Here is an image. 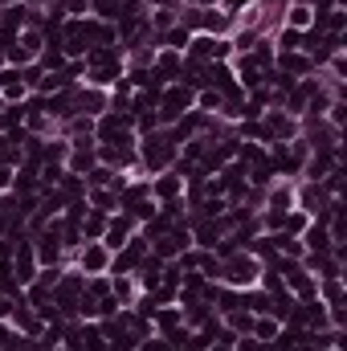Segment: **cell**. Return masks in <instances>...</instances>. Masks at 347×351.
I'll return each instance as SVG.
<instances>
[{
  "mask_svg": "<svg viewBox=\"0 0 347 351\" xmlns=\"http://www.w3.org/2000/svg\"><path fill=\"white\" fill-rule=\"evenodd\" d=\"M82 66H86V86L110 90L119 78H123L127 58H123V49H119V45H98V49H86Z\"/></svg>",
  "mask_w": 347,
  "mask_h": 351,
  "instance_id": "7a4b0ae2",
  "label": "cell"
},
{
  "mask_svg": "<svg viewBox=\"0 0 347 351\" xmlns=\"http://www.w3.org/2000/svg\"><path fill=\"white\" fill-rule=\"evenodd\" d=\"M184 58H192V62H229L233 58V41L229 37H208V33H192V41H188V49H184Z\"/></svg>",
  "mask_w": 347,
  "mask_h": 351,
  "instance_id": "5b68a950",
  "label": "cell"
},
{
  "mask_svg": "<svg viewBox=\"0 0 347 351\" xmlns=\"http://www.w3.org/2000/svg\"><path fill=\"white\" fill-rule=\"evenodd\" d=\"M274 70L286 74V78H311L315 74V62L302 49H290V53H274Z\"/></svg>",
  "mask_w": 347,
  "mask_h": 351,
  "instance_id": "e0dca14e",
  "label": "cell"
},
{
  "mask_svg": "<svg viewBox=\"0 0 347 351\" xmlns=\"http://www.w3.org/2000/svg\"><path fill=\"white\" fill-rule=\"evenodd\" d=\"M74 98H78V114H90V119H98V114H106V110H110V90H98V86L78 82Z\"/></svg>",
  "mask_w": 347,
  "mask_h": 351,
  "instance_id": "9a60e30c",
  "label": "cell"
},
{
  "mask_svg": "<svg viewBox=\"0 0 347 351\" xmlns=\"http://www.w3.org/2000/svg\"><path fill=\"white\" fill-rule=\"evenodd\" d=\"M12 4H25V0H0V8H12Z\"/></svg>",
  "mask_w": 347,
  "mask_h": 351,
  "instance_id": "f35d334b",
  "label": "cell"
},
{
  "mask_svg": "<svg viewBox=\"0 0 347 351\" xmlns=\"http://www.w3.org/2000/svg\"><path fill=\"white\" fill-rule=\"evenodd\" d=\"M147 184H152V200L156 204H172V200L184 196V176H176L172 168L160 176H147Z\"/></svg>",
  "mask_w": 347,
  "mask_h": 351,
  "instance_id": "5bb4252c",
  "label": "cell"
},
{
  "mask_svg": "<svg viewBox=\"0 0 347 351\" xmlns=\"http://www.w3.org/2000/svg\"><path fill=\"white\" fill-rule=\"evenodd\" d=\"M86 204L94 213H119V192L115 188H86Z\"/></svg>",
  "mask_w": 347,
  "mask_h": 351,
  "instance_id": "603a6c76",
  "label": "cell"
},
{
  "mask_svg": "<svg viewBox=\"0 0 347 351\" xmlns=\"http://www.w3.org/2000/svg\"><path fill=\"white\" fill-rule=\"evenodd\" d=\"M188 110H196V90H188L184 82H168V86L160 90V102H156L160 127H172L176 119H184Z\"/></svg>",
  "mask_w": 347,
  "mask_h": 351,
  "instance_id": "277c9868",
  "label": "cell"
},
{
  "mask_svg": "<svg viewBox=\"0 0 347 351\" xmlns=\"http://www.w3.org/2000/svg\"><path fill=\"white\" fill-rule=\"evenodd\" d=\"M25 4H29V8H49L53 0H25Z\"/></svg>",
  "mask_w": 347,
  "mask_h": 351,
  "instance_id": "74e56055",
  "label": "cell"
},
{
  "mask_svg": "<svg viewBox=\"0 0 347 351\" xmlns=\"http://www.w3.org/2000/svg\"><path fill=\"white\" fill-rule=\"evenodd\" d=\"M58 192L66 196V200H86V180L74 172H66L62 180H58Z\"/></svg>",
  "mask_w": 347,
  "mask_h": 351,
  "instance_id": "f1b7e54d",
  "label": "cell"
},
{
  "mask_svg": "<svg viewBox=\"0 0 347 351\" xmlns=\"http://www.w3.org/2000/svg\"><path fill=\"white\" fill-rule=\"evenodd\" d=\"M74 269H82L86 278L110 274V250H106L102 241H82V245L74 250Z\"/></svg>",
  "mask_w": 347,
  "mask_h": 351,
  "instance_id": "9c48e42d",
  "label": "cell"
},
{
  "mask_svg": "<svg viewBox=\"0 0 347 351\" xmlns=\"http://www.w3.org/2000/svg\"><path fill=\"white\" fill-rule=\"evenodd\" d=\"M0 70H4V49H0Z\"/></svg>",
  "mask_w": 347,
  "mask_h": 351,
  "instance_id": "ab89813d",
  "label": "cell"
},
{
  "mask_svg": "<svg viewBox=\"0 0 347 351\" xmlns=\"http://www.w3.org/2000/svg\"><path fill=\"white\" fill-rule=\"evenodd\" d=\"M98 164V143L94 139H70V156H66V172L86 176Z\"/></svg>",
  "mask_w": 347,
  "mask_h": 351,
  "instance_id": "4fadbf2b",
  "label": "cell"
},
{
  "mask_svg": "<svg viewBox=\"0 0 347 351\" xmlns=\"http://www.w3.org/2000/svg\"><path fill=\"white\" fill-rule=\"evenodd\" d=\"M12 339H16V331H12V323H8V319H0V351L8 348Z\"/></svg>",
  "mask_w": 347,
  "mask_h": 351,
  "instance_id": "e575fe53",
  "label": "cell"
},
{
  "mask_svg": "<svg viewBox=\"0 0 347 351\" xmlns=\"http://www.w3.org/2000/svg\"><path fill=\"white\" fill-rule=\"evenodd\" d=\"M298 265H302L307 274H315V278H344V262H339L331 250H323V254H307Z\"/></svg>",
  "mask_w": 347,
  "mask_h": 351,
  "instance_id": "ffe728a7",
  "label": "cell"
},
{
  "mask_svg": "<svg viewBox=\"0 0 347 351\" xmlns=\"http://www.w3.org/2000/svg\"><path fill=\"white\" fill-rule=\"evenodd\" d=\"M282 282H286V290H290L298 302H311V298H319V278H315V274H307L302 265H294V269H290Z\"/></svg>",
  "mask_w": 347,
  "mask_h": 351,
  "instance_id": "ac0fdd59",
  "label": "cell"
},
{
  "mask_svg": "<svg viewBox=\"0 0 347 351\" xmlns=\"http://www.w3.org/2000/svg\"><path fill=\"white\" fill-rule=\"evenodd\" d=\"M278 258L302 262V258H307V245H302V237H286V233H278Z\"/></svg>",
  "mask_w": 347,
  "mask_h": 351,
  "instance_id": "f546056e",
  "label": "cell"
},
{
  "mask_svg": "<svg viewBox=\"0 0 347 351\" xmlns=\"http://www.w3.org/2000/svg\"><path fill=\"white\" fill-rule=\"evenodd\" d=\"M331 200H339V196H331V192L323 188V180H294V208H298V213L319 217Z\"/></svg>",
  "mask_w": 347,
  "mask_h": 351,
  "instance_id": "8992f818",
  "label": "cell"
},
{
  "mask_svg": "<svg viewBox=\"0 0 347 351\" xmlns=\"http://www.w3.org/2000/svg\"><path fill=\"white\" fill-rule=\"evenodd\" d=\"M250 4H254V0H225L229 12H241V8H250Z\"/></svg>",
  "mask_w": 347,
  "mask_h": 351,
  "instance_id": "8d00e7d4",
  "label": "cell"
},
{
  "mask_svg": "<svg viewBox=\"0 0 347 351\" xmlns=\"http://www.w3.org/2000/svg\"><path fill=\"white\" fill-rule=\"evenodd\" d=\"M135 152H139V172H143V176H160V172H168V168L176 164L180 143L168 135V127H156V131L139 135Z\"/></svg>",
  "mask_w": 347,
  "mask_h": 351,
  "instance_id": "6da1fadb",
  "label": "cell"
},
{
  "mask_svg": "<svg viewBox=\"0 0 347 351\" xmlns=\"http://www.w3.org/2000/svg\"><path fill=\"white\" fill-rule=\"evenodd\" d=\"M261 208L265 213H290L294 208V180H274V184H265V200H261Z\"/></svg>",
  "mask_w": 347,
  "mask_h": 351,
  "instance_id": "2e32d148",
  "label": "cell"
},
{
  "mask_svg": "<svg viewBox=\"0 0 347 351\" xmlns=\"http://www.w3.org/2000/svg\"><path fill=\"white\" fill-rule=\"evenodd\" d=\"M319 302L339 306L344 302V278H319Z\"/></svg>",
  "mask_w": 347,
  "mask_h": 351,
  "instance_id": "83f0119b",
  "label": "cell"
},
{
  "mask_svg": "<svg viewBox=\"0 0 347 351\" xmlns=\"http://www.w3.org/2000/svg\"><path fill=\"white\" fill-rule=\"evenodd\" d=\"M180 4H192V8H225V0H180Z\"/></svg>",
  "mask_w": 347,
  "mask_h": 351,
  "instance_id": "d590c367",
  "label": "cell"
},
{
  "mask_svg": "<svg viewBox=\"0 0 347 351\" xmlns=\"http://www.w3.org/2000/svg\"><path fill=\"white\" fill-rule=\"evenodd\" d=\"M147 250H152V245H147V237H143V233H135L127 245H119V250L110 254V274H135L139 262L147 258Z\"/></svg>",
  "mask_w": 347,
  "mask_h": 351,
  "instance_id": "30bf717a",
  "label": "cell"
},
{
  "mask_svg": "<svg viewBox=\"0 0 347 351\" xmlns=\"http://www.w3.org/2000/svg\"><path fill=\"white\" fill-rule=\"evenodd\" d=\"M221 102H225V98H221L213 86L196 90V110H204V114H221Z\"/></svg>",
  "mask_w": 347,
  "mask_h": 351,
  "instance_id": "d6a6232c",
  "label": "cell"
},
{
  "mask_svg": "<svg viewBox=\"0 0 347 351\" xmlns=\"http://www.w3.org/2000/svg\"><path fill=\"white\" fill-rule=\"evenodd\" d=\"M12 180H16V168L0 164V196H4V192H12Z\"/></svg>",
  "mask_w": 347,
  "mask_h": 351,
  "instance_id": "836d02e7",
  "label": "cell"
},
{
  "mask_svg": "<svg viewBox=\"0 0 347 351\" xmlns=\"http://www.w3.org/2000/svg\"><path fill=\"white\" fill-rule=\"evenodd\" d=\"M180 70H184V53H176V49H156L152 74L160 78V86H168V82H180Z\"/></svg>",
  "mask_w": 347,
  "mask_h": 351,
  "instance_id": "d6986e66",
  "label": "cell"
},
{
  "mask_svg": "<svg viewBox=\"0 0 347 351\" xmlns=\"http://www.w3.org/2000/svg\"><path fill=\"white\" fill-rule=\"evenodd\" d=\"M258 278H261V262L250 250H237V254L221 258V274H217L221 286H229V290H250V286H258Z\"/></svg>",
  "mask_w": 347,
  "mask_h": 351,
  "instance_id": "3957f363",
  "label": "cell"
},
{
  "mask_svg": "<svg viewBox=\"0 0 347 351\" xmlns=\"http://www.w3.org/2000/svg\"><path fill=\"white\" fill-rule=\"evenodd\" d=\"M8 323H12V331H16V335H25V339H37V335L45 331V319H41L25 298H16V306H12Z\"/></svg>",
  "mask_w": 347,
  "mask_h": 351,
  "instance_id": "7c38bea8",
  "label": "cell"
},
{
  "mask_svg": "<svg viewBox=\"0 0 347 351\" xmlns=\"http://www.w3.org/2000/svg\"><path fill=\"white\" fill-rule=\"evenodd\" d=\"M82 241H102V233H106V213H94L86 208V217H82Z\"/></svg>",
  "mask_w": 347,
  "mask_h": 351,
  "instance_id": "4316f807",
  "label": "cell"
},
{
  "mask_svg": "<svg viewBox=\"0 0 347 351\" xmlns=\"http://www.w3.org/2000/svg\"><path fill=\"white\" fill-rule=\"evenodd\" d=\"M278 331H282V323H278V319H270V315H254L250 335H254L258 343H274V339H278Z\"/></svg>",
  "mask_w": 347,
  "mask_h": 351,
  "instance_id": "484cf974",
  "label": "cell"
},
{
  "mask_svg": "<svg viewBox=\"0 0 347 351\" xmlns=\"http://www.w3.org/2000/svg\"><path fill=\"white\" fill-rule=\"evenodd\" d=\"M261 127H265L270 143H290V139H298V119H294V114H286L282 106L261 110ZM270 143H265V147H270Z\"/></svg>",
  "mask_w": 347,
  "mask_h": 351,
  "instance_id": "52a82bcc",
  "label": "cell"
},
{
  "mask_svg": "<svg viewBox=\"0 0 347 351\" xmlns=\"http://www.w3.org/2000/svg\"><path fill=\"white\" fill-rule=\"evenodd\" d=\"M147 245H152V254H156V258H164V262H176L184 250H192V233H188V221L172 225L164 237H156V241H147Z\"/></svg>",
  "mask_w": 347,
  "mask_h": 351,
  "instance_id": "ba28073f",
  "label": "cell"
},
{
  "mask_svg": "<svg viewBox=\"0 0 347 351\" xmlns=\"http://www.w3.org/2000/svg\"><path fill=\"white\" fill-rule=\"evenodd\" d=\"M221 323H225V327H229V331H233V335H250V327H254V315H250V311H241V306H237V311H229V315H225V319H221Z\"/></svg>",
  "mask_w": 347,
  "mask_h": 351,
  "instance_id": "1f68e13d",
  "label": "cell"
},
{
  "mask_svg": "<svg viewBox=\"0 0 347 351\" xmlns=\"http://www.w3.org/2000/svg\"><path fill=\"white\" fill-rule=\"evenodd\" d=\"M282 25H286V29H298V33H307V29L315 25V12H311L307 4H286V16H282Z\"/></svg>",
  "mask_w": 347,
  "mask_h": 351,
  "instance_id": "d4e9b609",
  "label": "cell"
},
{
  "mask_svg": "<svg viewBox=\"0 0 347 351\" xmlns=\"http://www.w3.org/2000/svg\"><path fill=\"white\" fill-rule=\"evenodd\" d=\"M135 233H139V225H135L127 213H110V217H106V233H102V245L115 254V250H119V245H127Z\"/></svg>",
  "mask_w": 347,
  "mask_h": 351,
  "instance_id": "8fae6325",
  "label": "cell"
},
{
  "mask_svg": "<svg viewBox=\"0 0 347 351\" xmlns=\"http://www.w3.org/2000/svg\"><path fill=\"white\" fill-rule=\"evenodd\" d=\"M106 278H110V298L119 302V311L123 306H135V298L143 294L139 282H135V274H106Z\"/></svg>",
  "mask_w": 347,
  "mask_h": 351,
  "instance_id": "7402d4cb",
  "label": "cell"
},
{
  "mask_svg": "<svg viewBox=\"0 0 347 351\" xmlns=\"http://www.w3.org/2000/svg\"><path fill=\"white\" fill-rule=\"evenodd\" d=\"M188 41H192V33H188L184 25H172L168 33H156V49H176V53H184Z\"/></svg>",
  "mask_w": 347,
  "mask_h": 351,
  "instance_id": "cb8c5ba5",
  "label": "cell"
},
{
  "mask_svg": "<svg viewBox=\"0 0 347 351\" xmlns=\"http://www.w3.org/2000/svg\"><path fill=\"white\" fill-rule=\"evenodd\" d=\"M152 331L160 335V339H172L176 331H184V311L180 306H156V315H152Z\"/></svg>",
  "mask_w": 347,
  "mask_h": 351,
  "instance_id": "44dd1931",
  "label": "cell"
},
{
  "mask_svg": "<svg viewBox=\"0 0 347 351\" xmlns=\"http://www.w3.org/2000/svg\"><path fill=\"white\" fill-rule=\"evenodd\" d=\"M311 225V217L307 213H298V208H290L286 217H282V229L278 233H286V237H302V229Z\"/></svg>",
  "mask_w": 347,
  "mask_h": 351,
  "instance_id": "4dcf8cb0",
  "label": "cell"
}]
</instances>
